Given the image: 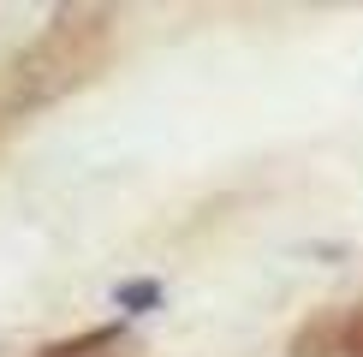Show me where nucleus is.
Listing matches in <instances>:
<instances>
[{
    "label": "nucleus",
    "instance_id": "7ed1b4c3",
    "mask_svg": "<svg viewBox=\"0 0 363 357\" xmlns=\"http://www.w3.org/2000/svg\"><path fill=\"white\" fill-rule=\"evenodd\" d=\"M161 286H149V280H138V286H119V304L125 310H143V304H155Z\"/></svg>",
    "mask_w": 363,
    "mask_h": 357
},
{
    "label": "nucleus",
    "instance_id": "f03ea898",
    "mask_svg": "<svg viewBox=\"0 0 363 357\" xmlns=\"http://www.w3.org/2000/svg\"><path fill=\"white\" fill-rule=\"evenodd\" d=\"M48 357H138V351H125L119 327H101V334H84V339H72V346H54Z\"/></svg>",
    "mask_w": 363,
    "mask_h": 357
},
{
    "label": "nucleus",
    "instance_id": "20e7f679",
    "mask_svg": "<svg viewBox=\"0 0 363 357\" xmlns=\"http://www.w3.org/2000/svg\"><path fill=\"white\" fill-rule=\"evenodd\" d=\"M340 346H345V357H363V310L340 327Z\"/></svg>",
    "mask_w": 363,
    "mask_h": 357
},
{
    "label": "nucleus",
    "instance_id": "f257e3e1",
    "mask_svg": "<svg viewBox=\"0 0 363 357\" xmlns=\"http://www.w3.org/2000/svg\"><path fill=\"white\" fill-rule=\"evenodd\" d=\"M108 42H113L108 12H60L12 66V108H36V101H54L72 84H84L108 60Z\"/></svg>",
    "mask_w": 363,
    "mask_h": 357
}]
</instances>
